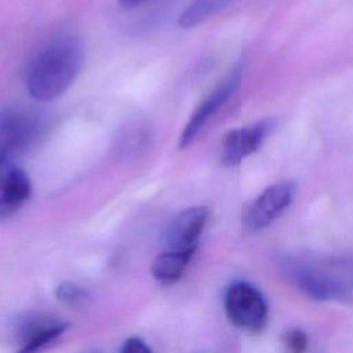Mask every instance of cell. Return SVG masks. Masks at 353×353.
<instances>
[{
    "label": "cell",
    "instance_id": "6da1fadb",
    "mask_svg": "<svg viewBox=\"0 0 353 353\" xmlns=\"http://www.w3.org/2000/svg\"><path fill=\"white\" fill-rule=\"evenodd\" d=\"M84 63V46L74 36H62L46 44L30 61L26 88L39 102L62 95L79 76Z\"/></svg>",
    "mask_w": 353,
    "mask_h": 353
},
{
    "label": "cell",
    "instance_id": "7a4b0ae2",
    "mask_svg": "<svg viewBox=\"0 0 353 353\" xmlns=\"http://www.w3.org/2000/svg\"><path fill=\"white\" fill-rule=\"evenodd\" d=\"M50 127L48 114L37 108L10 105L0 109V157L14 160L39 145Z\"/></svg>",
    "mask_w": 353,
    "mask_h": 353
},
{
    "label": "cell",
    "instance_id": "3957f363",
    "mask_svg": "<svg viewBox=\"0 0 353 353\" xmlns=\"http://www.w3.org/2000/svg\"><path fill=\"white\" fill-rule=\"evenodd\" d=\"M225 312L233 325L252 332L261 331L268 320L265 298L248 283H234L228 288Z\"/></svg>",
    "mask_w": 353,
    "mask_h": 353
},
{
    "label": "cell",
    "instance_id": "277c9868",
    "mask_svg": "<svg viewBox=\"0 0 353 353\" xmlns=\"http://www.w3.org/2000/svg\"><path fill=\"white\" fill-rule=\"evenodd\" d=\"M296 182L291 179L280 181L266 188L243 214L244 226L256 232L276 221L292 203L296 194Z\"/></svg>",
    "mask_w": 353,
    "mask_h": 353
},
{
    "label": "cell",
    "instance_id": "5b68a950",
    "mask_svg": "<svg viewBox=\"0 0 353 353\" xmlns=\"http://www.w3.org/2000/svg\"><path fill=\"white\" fill-rule=\"evenodd\" d=\"M240 84H241V68L237 66L214 91H211L205 97V99L201 101V103L192 113L189 121L186 123L179 137V148L189 146L197 138V135L203 131V128L208 124V121L239 90Z\"/></svg>",
    "mask_w": 353,
    "mask_h": 353
},
{
    "label": "cell",
    "instance_id": "8992f818",
    "mask_svg": "<svg viewBox=\"0 0 353 353\" xmlns=\"http://www.w3.org/2000/svg\"><path fill=\"white\" fill-rule=\"evenodd\" d=\"M274 125L276 121L273 119H262L250 125L229 131L222 142V163L228 167L241 163L261 148Z\"/></svg>",
    "mask_w": 353,
    "mask_h": 353
},
{
    "label": "cell",
    "instance_id": "52a82bcc",
    "mask_svg": "<svg viewBox=\"0 0 353 353\" xmlns=\"http://www.w3.org/2000/svg\"><path fill=\"white\" fill-rule=\"evenodd\" d=\"M69 323L51 316H33L22 320L17 327V339L19 347L15 353H37L47 345L58 339L68 328Z\"/></svg>",
    "mask_w": 353,
    "mask_h": 353
},
{
    "label": "cell",
    "instance_id": "ba28073f",
    "mask_svg": "<svg viewBox=\"0 0 353 353\" xmlns=\"http://www.w3.org/2000/svg\"><path fill=\"white\" fill-rule=\"evenodd\" d=\"M210 211L204 205L186 208L176 214L164 232L168 250L197 248V240L207 223Z\"/></svg>",
    "mask_w": 353,
    "mask_h": 353
},
{
    "label": "cell",
    "instance_id": "9c48e42d",
    "mask_svg": "<svg viewBox=\"0 0 353 353\" xmlns=\"http://www.w3.org/2000/svg\"><path fill=\"white\" fill-rule=\"evenodd\" d=\"M30 193L32 185L26 172L14 160L0 157V218L14 214Z\"/></svg>",
    "mask_w": 353,
    "mask_h": 353
},
{
    "label": "cell",
    "instance_id": "30bf717a",
    "mask_svg": "<svg viewBox=\"0 0 353 353\" xmlns=\"http://www.w3.org/2000/svg\"><path fill=\"white\" fill-rule=\"evenodd\" d=\"M196 248L189 250H168L157 255L150 266L152 276L163 283L172 284L181 279Z\"/></svg>",
    "mask_w": 353,
    "mask_h": 353
},
{
    "label": "cell",
    "instance_id": "8fae6325",
    "mask_svg": "<svg viewBox=\"0 0 353 353\" xmlns=\"http://www.w3.org/2000/svg\"><path fill=\"white\" fill-rule=\"evenodd\" d=\"M237 1L239 0H194L179 14L178 25L183 29L197 26Z\"/></svg>",
    "mask_w": 353,
    "mask_h": 353
},
{
    "label": "cell",
    "instance_id": "7c38bea8",
    "mask_svg": "<svg viewBox=\"0 0 353 353\" xmlns=\"http://www.w3.org/2000/svg\"><path fill=\"white\" fill-rule=\"evenodd\" d=\"M301 288L316 299H328L338 294L339 287L334 283H330L324 279H319L314 276H305L301 279Z\"/></svg>",
    "mask_w": 353,
    "mask_h": 353
},
{
    "label": "cell",
    "instance_id": "4fadbf2b",
    "mask_svg": "<svg viewBox=\"0 0 353 353\" xmlns=\"http://www.w3.org/2000/svg\"><path fill=\"white\" fill-rule=\"evenodd\" d=\"M55 296L68 305H76L87 298V291L76 283L62 281L55 288Z\"/></svg>",
    "mask_w": 353,
    "mask_h": 353
},
{
    "label": "cell",
    "instance_id": "5bb4252c",
    "mask_svg": "<svg viewBox=\"0 0 353 353\" xmlns=\"http://www.w3.org/2000/svg\"><path fill=\"white\" fill-rule=\"evenodd\" d=\"M284 342L291 353H305L307 349V336L303 331L292 328L284 334Z\"/></svg>",
    "mask_w": 353,
    "mask_h": 353
},
{
    "label": "cell",
    "instance_id": "9a60e30c",
    "mask_svg": "<svg viewBox=\"0 0 353 353\" xmlns=\"http://www.w3.org/2000/svg\"><path fill=\"white\" fill-rule=\"evenodd\" d=\"M120 353H152L149 346L139 338H128L123 346Z\"/></svg>",
    "mask_w": 353,
    "mask_h": 353
},
{
    "label": "cell",
    "instance_id": "2e32d148",
    "mask_svg": "<svg viewBox=\"0 0 353 353\" xmlns=\"http://www.w3.org/2000/svg\"><path fill=\"white\" fill-rule=\"evenodd\" d=\"M121 4H124V6H132V4H137V3H139V0H119Z\"/></svg>",
    "mask_w": 353,
    "mask_h": 353
}]
</instances>
